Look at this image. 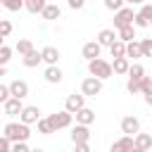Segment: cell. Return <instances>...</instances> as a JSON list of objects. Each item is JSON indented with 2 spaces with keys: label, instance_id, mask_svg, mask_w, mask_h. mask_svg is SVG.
<instances>
[{
  "label": "cell",
  "instance_id": "cell-37",
  "mask_svg": "<svg viewBox=\"0 0 152 152\" xmlns=\"http://www.w3.org/2000/svg\"><path fill=\"white\" fill-rule=\"evenodd\" d=\"M142 55L145 57H152V38H142Z\"/></svg>",
  "mask_w": 152,
  "mask_h": 152
},
{
  "label": "cell",
  "instance_id": "cell-28",
  "mask_svg": "<svg viewBox=\"0 0 152 152\" xmlns=\"http://www.w3.org/2000/svg\"><path fill=\"white\" fill-rule=\"evenodd\" d=\"M0 2H2V7L10 10V12H19L21 7H26V0H0Z\"/></svg>",
  "mask_w": 152,
  "mask_h": 152
},
{
  "label": "cell",
  "instance_id": "cell-31",
  "mask_svg": "<svg viewBox=\"0 0 152 152\" xmlns=\"http://www.w3.org/2000/svg\"><path fill=\"white\" fill-rule=\"evenodd\" d=\"M128 78H138V81H140V78H145V69H142L138 62H133V64H131V69H128Z\"/></svg>",
  "mask_w": 152,
  "mask_h": 152
},
{
  "label": "cell",
  "instance_id": "cell-27",
  "mask_svg": "<svg viewBox=\"0 0 152 152\" xmlns=\"http://www.w3.org/2000/svg\"><path fill=\"white\" fill-rule=\"evenodd\" d=\"M38 133H40V135H52V133H57V131H55L52 121L45 116V119H38Z\"/></svg>",
  "mask_w": 152,
  "mask_h": 152
},
{
  "label": "cell",
  "instance_id": "cell-34",
  "mask_svg": "<svg viewBox=\"0 0 152 152\" xmlns=\"http://www.w3.org/2000/svg\"><path fill=\"white\" fill-rule=\"evenodd\" d=\"M10 33H12V24H10V19H0V36L7 38Z\"/></svg>",
  "mask_w": 152,
  "mask_h": 152
},
{
  "label": "cell",
  "instance_id": "cell-35",
  "mask_svg": "<svg viewBox=\"0 0 152 152\" xmlns=\"http://www.w3.org/2000/svg\"><path fill=\"white\" fill-rule=\"evenodd\" d=\"M124 5H126V0H104V7H107V10H112V12L121 10Z\"/></svg>",
  "mask_w": 152,
  "mask_h": 152
},
{
  "label": "cell",
  "instance_id": "cell-16",
  "mask_svg": "<svg viewBox=\"0 0 152 152\" xmlns=\"http://www.w3.org/2000/svg\"><path fill=\"white\" fill-rule=\"evenodd\" d=\"M10 90H12L14 97H21V100H24V97L28 95V83L21 81V78H14V81L10 83Z\"/></svg>",
  "mask_w": 152,
  "mask_h": 152
},
{
  "label": "cell",
  "instance_id": "cell-2",
  "mask_svg": "<svg viewBox=\"0 0 152 152\" xmlns=\"http://www.w3.org/2000/svg\"><path fill=\"white\" fill-rule=\"evenodd\" d=\"M88 71L93 74V76H97V78H109L112 74H114V66H112V62H107V59H102V57H95V59H90L88 62Z\"/></svg>",
  "mask_w": 152,
  "mask_h": 152
},
{
  "label": "cell",
  "instance_id": "cell-12",
  "mask_svg": "<svg viewBox=\"0 0 152 152\" xmlns=\"http://www.w3.org/2000/svg\"><path fill=\"white\" fill-rule=\"evenodd\" d=\"M121 133H128V135L140 133V121L135 116H124L121 119Z\"/></svg>",
  "mask_w": 152,
  "mask_h": 152
},
{
  "label": "cell",
  "instance_id": "cell-5",
  "mask_svg": "<svg viewBox=\"0 0 152 152\" xmlns=\"http://www.w3.org/2000/svg\"><path fill=\"white\" fill-rule=\"evenodd\" d=\"M48 119L52 121L55 131H62V128H69V126H71V119H74V114H71V112L64 107L62 112H55V114H50Z\"/></svg>",
  "mask_w": 152,
  "mask_h": 152
},
{
  "label": "cell",
  "instance_id": "cell-22",
  "mask_svg": "<svg viewBox=\"0 0 152 152\" xmlns=\"http://www.w3.org/2000/svg\"><path fill=\"white\" fill-rule=\"evenodd\" d=\"M112 66H114V74L124 76V74H128V69H131V59H128V57H114Z\"/></svg>",
  "mask_w": 152,
  "mask_h": 152
},
{
  "label": "cell",
  "instance_id": "cell-17",
  "mask_svg": "<svg viewBox=\"0 0 152 152\" xmlns=\"http://www.w3.org/2000/svg\"><path fill=\"white\" fill-rule=\"evenodd\" d=\"M152 150V135L150 133H135V152Z\"/></svg>",
  "mask_w": 152,
  "mask_h": 152
},
{
  "label": "cell",
  "instance_id": "cell-13",
  "mask_svg": "<svg viewBox=\"0 0 152 152\" xmlns=\"http://www.w3.org/2000/svg\"><path fill=\"white\" fill-rule=\"evenodd\" d=\"M83 57L90 62V59H95V57H100V52H102V45H100V40H90V43H86L83 45Z\"/></svg>",
  "mask_w": 152,
  "mask_h": 152
},
{
  "label": "cell",
  "instance_id": "cell-6",
  "mask_svg": "<svg viewBox=\"0 0 152 152\" xmlns=\"http://www.w3.org/2000/svg\"><path fill=\"white\" fill-rule=\"evenodd\" d=\"M133 19H135V12H133V7H121V10H116L114 12V28H121V26H128V24H133Z\"/></svg>",
  "mask_w": 152,
  "mask_h": 152
},
{
  "label": "cell",
  "instance_id": "cell-15",
  "mask_svg": "<svg viewBox=\"0 0 152 152\" xmlns=\"http://www.w3.org/2000/svg\"><path fill=\"white\" fill-rule=\"evenodd\" d=\"M40 62H43V52H38V50H31V52L21 55V64H24V66H28V69L38 66Z\"/></svg>",
  "mask_w": 152,
  "mask_h": 152
},
{
  "label": "cell",
  "instance_id": "cell-19",
  "mask_svg": "<svg viewBox=\"0 0 152 152\" xmlns=\"http://www.w3.org/2000/svg\"><path fill=\"white\" fill-rule=\"evenodd\" d=\"M43 76H45V81H48V83H59L64 74H62V69H59L57 64H48V69H45V74H43Z\"/></svg>",
  "mask_w": 152,
  "mask_h": 152
},
{
  "label": "cell",
  "instance_id": "cell-3",
  "mask_svg": "<svg viewBox=\"0 0 152 152\" xmlns=\"http://www.w3.org/2000/svg\"><path fill=\"white\" fill-rule=\"evenodd\" d=\"M81 93L83 95H88V97H95V95H100L102 93V78H97V76H88V78H83L81 81Z\"/></svg>",
  "mask_w": 152,
  "mask_h": 152
},
{
  "label": "cell",
  "instance_id": "cell-42",
  "mask_svg": "<svg viewBox=\"0 0 152 152\" xmlns=\"http://www.w3.org/2000/svg\"><path fill=\"white\" fill-rule=\"evenodd\" d=\"M145 0H126V5H142Z\"/></svg>",
  "mask_w": 152,
  "mask_h": 152
},
{
  "label": "cell",
  "instance_id": "cell-26",
  "mask_svg": "<svg viewBox=\"0 0 152 152\" xmlns=\"http://www.w3.org/2000/svg\"><path fill=\"white\" fill-rule=\"evenodd\" d=\"M109 52H112V57H126V40H114L112 45H109Z\"/></svg>",
  "mask_w": 152,
  "mask_h": 152
},
{
  "label": "cell",
  "instance_id": "cell-10",
  "mask_svg": "<svg viewBox=\"0 0 152 152\" xmlns=\"http://www.w3.org/2000/svg\"><path fill=\"white\" fill-rule=\"evenodd\" d=\"M86 97H88V95H83V93H81V95H76V93H74V95H69V97H66L64 107H66L71 114H76L78 109H83V107H86Z\"/></svg>",
  "mask_w": 152,
  "mask_h": 152
},
{
  "label": "cell",
  "instance_id": "cell-7",
  "mask_svg": "<svg viewBox=\"0 0 152 152\" xmlns=\"http://www.w3.org/2000/svg\"><path fill=\"white\" fill-rule=\"evenodd\" d=\"M112 152H133L135 150V135H128V133H124L119 140H114L112 142V147H109Z\"/></svg>",
  "mask_w": 152,
  "mask_h": 152
},
{
  "label": "cell",
  "instance_id": "cell-4",
  "mask_svg": "<svg viewBox=\"0 0 152 152\" xmlns=\"http://www.w3.org/2000/svg\"><path fill=\"white\" fill-rule=\"evenodd\" d=\"M133 24H135L138 28H147V26L152 24V2H142V5H140V10L135 12Z\"/></svg>",
  "mask_w": 152,
  "mask_h": 152
},
{
  "label": "cell",
  "instance_id": "cell-41",
  "mask_svg": "<svg viewBox=\"0 0 152 152\" xmlns=\"http://www.w3.org/2000/svg\"><path fill=\"white\" fill-rule=\"evenodd\" d=\"M74 147H76V152H88V150H90L88 142H74Z\"/></svg>",
  "mask_w": 152,
  "mask_h": 152
},
{
  "label": "cell",
  "instance_id": "cell-39",
  "mask_svg": "<svg viewBox=\"0 0 152 152\" xmlns=\"http://www.w3.org/2000/svg\"><path fill=\"white\" fill-rule=\"evenodd\" d=\"M12 97V90H10V86H0V102H5V100H10Z\"/></svg>",
  "mask_w": 152,
  "mask_h": 152
},
{
  "label": "cell",
  "instance_id": "cell-38",
  "mask_svg": "<svg viewBox=\"0 0 152 152\" xmlns=\"http://www.w3.org/2000/svg\"><path fill=\"white\" fill-rule=\"evenodd\" d=\"M0 150H2V152H10V150H12V138H7L5 133H2V138H0Z\"/></svg>",
  "mask_w": 152,
  "mask_h": 152
},
{
  "label": "cell",
  "instance_id": "cell-9",
  "mask_svg": "<svg viewBox=\"0 0 152 152\" xmlns=\"http://www.w3.org/2000/svg\"><path fill=\"white\" fill-rule=\"evenodd\" d=\"M90 140V128L88 124H76L71 128V142H88Z\"/></svg>",
  "mask_w": 152,
  "mask_h": 152
},
{
  "label": "cell",
  "instance_id": "cell-8",
  "mask_svg": "<svg viewBox=\"0 0 152 152\" xmlns=\"http://www.w3.org/2000/svg\"><path fill=\"white\" fill-rule=\"evenodd\" d=\"M21 109H24V104H21V97H10V100H5L2 102V112H5V116H10V119H14V116H19L21 114Z\"/></svg>",
  "mask_w": 152,
  "mask_h": 152
},
{
  "label": "cell",
  "instance_id": "cell-1",
  "mask_svg": "<svg viewBox=\"0 0 152 152\" xmlns=\"http://www.w3.org/2000/svg\"><path fill=\"white\" fill-rule=\"evenodd\" d=\"M2 133L7 135V138H12V142H17V140H28V135H31V128H28V124H24V121H10V124H5V128H2Z\"/></svg>",
  "mask_w": 152,
  "mask_h": 152
},
{
  "label": "cell",
  "instance_id": "cell-40",
  "mask_svg": "<svg viewBox=\"0 0 152 152\" xmlns=\"http://www.w3.org/2000/svg\"><path fill=\"white\" fill-rule=\"evenodd\" d=\"M66 2H69L71 10H83L86 7V0H66Z\"/></svg>",
  "mask_w": 152,
  "mask_h": 152
},
{
  "label": "cell",
  "instance_id": "cell-14",
  "mask_svg": "<svg viewBox=\"0 0 152 152\" xmlns=\"http://www.w3.org/2000/svg\"><path fill=\"white\" fill-rule=\"evenodd\" d=\"M97 40H100L102 48H109L114 40H119V31L114 33V28H102V31L97 33Z\"/></svg>",
  "mask_w": 152,
  "mask_h": 152
},
{
  "label": "cell",
  "instance_id": "cell-11",
  "mask_svg": "<svg viewBox=\"0 0 152 152\" xmlns=\"http://www.w3.org/2000/svg\"><path fill=\"white\" fill-rule=\"evenodd\" d=\"M38 119H40V109L38 107H33V104H28V107H24L21 109V114H19V121H24V124H38Z\"/></svg>",
  "mask_w": 152,
  "mask_h": 152
},
{
  "label": "cell",
  "instance_id": "cell-18",
  "mask_svg": "<svg viewBox=\"0 0 152 152\" xmlns=\"http://www.w3.org/2000/svg\"><path fill=\"white\" fill-rule=\"evenodd\" d=\"M126 57H128V59H140V57H145V55H142V43H140V40L126 43Z\"/></svg>",
  "mask_w": 152,
  "mask_h": 152
},
{
  "label": "cell",
  "instance_id": "cell-24",
  "mask_svg": "<svg viewBox=\"0 0 152 152\" xmlns=\"http://www.w3.org/2000/svg\"><path fill=\"white\" fill-rule=\"evenodd\" d=\"M135 24H128V26H121V28H116L119 31V38L121 40H126V43H131V40H135Z\"/></svg>",
  "mask_w": 152,
  "mask_h": 152
},
{
  "label": "cell",
  "instance_id": "cell-36",
  "mask_svg": "<svg viewBox=\"0 0 152 152\" xmlns=\"http://www.w3.org/2000/svg\"><path fill=\"white\" fill-rule=\"evenodd\" d=\"M12 152H28V142H26V140H17V142H12Z\"/></svg>",
  "mask_w": 152,
  "mask_h": 152
},
{
  "label": "cell",
  "instance_id": "cell-21",
  "mask_svg": "<svg viewBox=\"0 0 152 152\" xmlns=\"http://www.w3.org/2000/svg\"><path fill=\"white\" fill-rule=\"evenodd\" d=\"M40 52H43V62H45V64H57V62H59V50H57V48L45 45Z\"/></svg>",
  "mask_w": 152,
  "mask_h": 152
},
{
  "label": "cell",
  "instance_id": "cell-32",
  "mask_svg": "<svg viewBox=\"0 0 152 152\" xmlns=\"http://www.w3.org/2000/svg\"><path fill=\"white\" fill-rule=\"evenodd\" d=\"M140 83H142V78H140V81H138V78H128L126 90H128L131 95H138V93H140Z\"/></svg>",
  "mask_w": 152,
  "mask_h": 152
},
{
  "label": "cell",
  "instance_id": "cell-30",
  "mask_svg": "<svg viewBox=\"0 0 152 152\" xmlns=\"http://www.w3.org/2000/svg\"><path fill=\"white\" fill-rule=\"evenodd\" d=\"M31 50H36V48H33V43H31L28 38L17 40V52H19V55H26V52H31Z\"/></svg>",
  "mask_w": 152,
  "mask_h": 152
},
{
  "label": "cell",
  "instance_id": "cell-23",
  "mask_svg": "<svg viewBox=\"0 0 152 152\" xmlns=\"http://www.w3.org/2000/svg\"><path fill=\"white\" fill-rule=\"evenodd\" d=\"M74 116H76V124H88V126H90V124L95 121V112H93V109H88V107L78 109Z\"/></svg>",
  "mask_w": 152,
  "mask_h": 152
},
{
  "label": "cell",
  "instance_id": "cell-20",
  "mask_svg": "<svg viewBox=\"0 0 152 152\" xmlns=\"http://www.w3.org/2000/svg\"><path fill=\"white\" fill-rule=\"evenodd\" d=\"M40 17H43V19H48V21H55V19H59V17H62V10H59V5L48 2V5H45V10L40 12Z\"/></svg>",
  "mask_w": 152,
  "mask_h": 152
},
{
  "label": "cell",
  "instance_id": "cell-33",
  "mask_svg": "<svg viewBox=\"0 0 152 152\" xmlns=\"http://www.w3.org/2000/svg\"><path fill=\"white\" fill-rule=\"evenodd\" d=\"M10 59H12V48L10 45H2L0 48V64H7Z\"/></svg>",
  "mask_w": 152,
  "mask_h": 152
},
{
  "label": "cell",
  "instance_id": "cell-29",
  "mask_svg": "<svg viewBox=\"0 0 152 152\" xmlns=\"http://www.w3.org/2000/svg\"><path fill=\"white\" fill-rule=\"evenodd\" d=\"M45 0H26V10L31 12V14H38V12H43L45 10Z\"/></svg>",
  "mask_w": 152,
  "mask_h": 152
},
{
  "label": "cell",
  "instance_id": "cell-25",
  "mask_svg": "<svg viewBox=\"0 0 152 152\" xmlns=\"http://www.w3.org/2000/svg\"><path fill=\"white\" fill-rule=\"evenodd\" d=\"M140 93H142L145 102L152 107V78H150V76H145V78H142V83H140Z\"/></svg>",
  "mask_w": 152,
  "mask_h": 152
}]
</instances>
